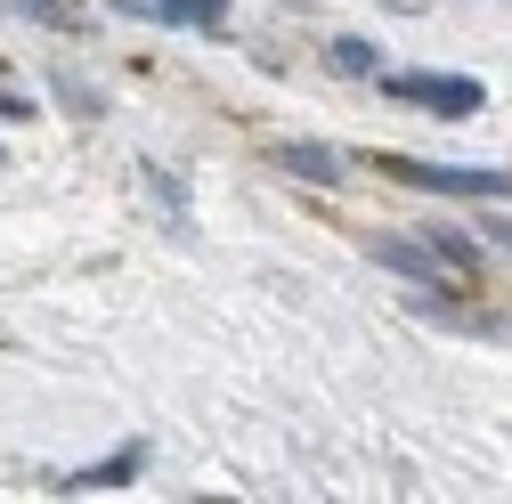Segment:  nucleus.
<instances>
[{"instance_id": "nucleus-8", "label": "nucleus", "mask_w": 512, "mask_h": 504, "mask_svg": "<svg viewBox=\"0 0 512 504\" xmlns=\"http://www.w3.org/2000/svg\"><path fill=\"white\" fill-rule=\"evenodd\" d=\"M334 66L342 74H374V41H334Z\"/></svg>"}, {"instance_id": "nucleus-4", "label": "nucleus", "mask_w": 512, "mask_h": 504, "mask_svg": "<svg viewBox=\"0 0 512 504\" xmlns=\"http://www.w3.org/2000/svg\"><path fill=\"white\" fill-rule=\"evenodd\" d=\"M114 9L171 33H228V0H114Z\"/></svg>"}, {"instance_id": "nucleus-10", "label": "nucleus", "mask_w": 512, "mask_h": 504, "mask_svg": "<svg viewBox=\"0 0 512 504\" xmlns=\"http://www.w3.org/2000/svg\"><path fill=\"white\" fill-rule=\"evenodd\" d=\"M480 236H488V244H504V252H512V220H488V228H480Z\"/></svg>"}, {"instance_id": "nucleus-5", "label": "nucleus", "mask_w": 512, "mask_h": 504, "mask_svg": "<svg viewBox=\"0 0 512 504\" xmlns=\"http://www.w3.org/2000/svg\"><path fill=\"white\" fill-rule=\"evenodd\" d=\"M277 171L317 179V187H342V155H334V147H317V139H285V147H277Z\"/></svg>"}, {"instance_id": "nucleus-3", "label": "nucleus", "mask_w": 512, "mask_h": 504, "mask_svg": "<svg viewBox=\"0 0 512 504\" xmlns=\"http://www.w3.org/2000/svg\"><path fill=\"white\" fill-rule=\"evenodd\" d=\"M391 179L431 187V196H512V171H447V163H415V155H374Z\"/></svg>"}, {"instance_id": "nucleus-9", "label": "nucleus", "mask_w": 512, "mask_h": 504, "mask_svg": "<svg viewBox=\"0 0 512 504\" xmlns=\"http://www.w3.org/2000/svg\"><path fill=\"white\" fill-rule=\"evenodd\" d=\"M431 244H439V252H447V261H456V269L472 277V244H464V236H447V228H431Z\"/></svg>"}, {"instance_id": "nucleus-6", "label": "nucleus", "mask_w": 512, "mask_h": 504, "mask_svg": "<svg viewBox=\"0 0 512 504\" xmlns=\"http://www.w3.org/2000/svg\"><path fill=\"white\" fill-rule=\"evenodd\" d=\"M139 464H147V456H139V448H122V456H114V464H98V472H74V480H66V496H98V488H114V480H131V472H139Z\"/></svg>"}, {"instance_id": "nucleus-2", "label": "nucleus", "mask_w": 512, "mask_h": 504, "mask_svg": "<svg viewBox=\"0 0 512 504\" xmlns=\"http://www.w3.org/2000/svg\"><path fill=\"white\" fill-rule=\"evenodd\" d=\"M374 261H382V269H399L415 293H464V285H472V277L447 261L431 236H423V244H407V236H374Z\"/></svg>"}, {"instance_id": "nucleus-7", "label": "nucleus", "mask_w": 512, "mask_h": 504, "mask_svg": "<svg viewBox=\"0 0 512 504\" xmlns=\"http://www.w3.org/2000/svg\"><path fill=\"white\" fill-rule=\"evenodd\" d=\"M9 9H25V17H41V25H57V33H82V0H9Z\"/></svg>"}, {"instance_id": "nucleus-1", "label": "nucleus", "mask_w": 512, "mask_h": 504, "mask_svg": "<svg viewBox=\"0 0 512 504\" xmlns=\"http://www.w3.org/2000/svg\"><path fill=\"white\" fill-rule=\"evenodd\" d=\"M382 90H391L399 106L439 114V122H464V114H480V106H488V82H472V74H391Z\"/></svg>"}]
</instances>
